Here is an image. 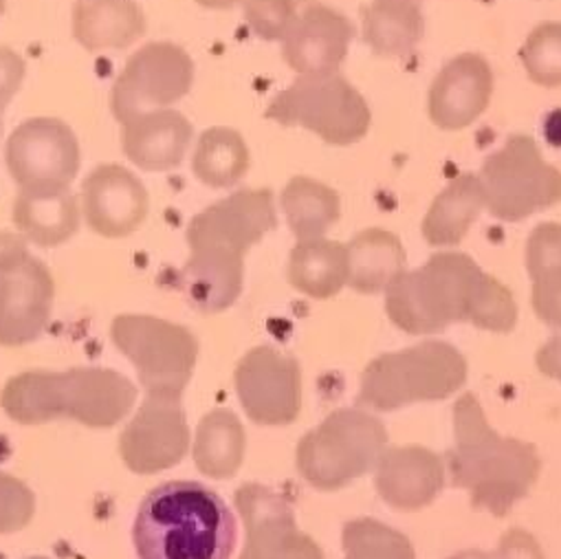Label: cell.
<instances>
[{
    "label": "cell",
    "instance_id": "cb8c5ba5",
    "mask_svg": "<svg viewBox=\"0 0 561 559\" xmlns=\"http://www.w3.org/2000/svg\"><path fill=\"white\" fill-rule=\"evenodd\" d=\"M12 216L21 236L45 249L65 244L80 229V205L71 187L21 190Z\"/></svg>",
    "mask_w": 561,
    "mask_h": 559
},
{
    "label": "cell",
    "instance_id": "83f0119b",
    "mask_svg": "<svg viewBox=\"0 0 561 559\" xmlns=\"http://www.w3.org/2000/svg\"><path fill=\"white\" fill-rule=\"evenodd\" d=\"M364 41L383 58H403L423 38L425 21L416 0H373L364 10Z\"/></svg>",
    "mask_w": 561,
    "mask_h": 559
},
{
    "label": "cell",
    "instance_id": "603a6c76",
    "mask_svg": "<svg viewBox=\"0 0 561 559\" xmlns=\"http://www.w3.org/2000/svg\"><path fill=\"white\" fill-rule=\"evenodd\" d=\"M73 38L87 52H122L146 34V16L135 0H76Z\"/></svg>",
    "mask_w": 561,
    "mask_h": 559
},
{
    "label": "cell",
    "instance_id": "8fae6325",
    "mask_svg": "<svg viewBox=\"0 0 561 559\" xmlns=\"http://www.w3.org/2000/svg\"><path fill=\"white\" fill-rule=\"evenodd\" d=\"M54 298V275L27 244L0 260V346L36 342L51 320Z\"/></svg>",
    "mask_w": 561,
    "mask_h": 559
},
{
    "label": "cell",
    "instance_id": "7402d4cb",
    "mask_svg": "<svg viewBox=\"0 0 561 559\" xmlns=\"http://www.w3.org/2000/svg\"><path fill=\"white\" fill-rule=\"evenodd\" d=\"M124 157L146 172H168L183 163L194 137L187 117L174 109H159L122 124Z\"/></svg>",
    "mask_w": 561,
    "mask_h": 559
},
{
    "label": "cell",
    "instance_id": "e575fe53",
    "mask_svg": "<svg viewBox=\"0 0 561 559\" xmlns=\"http://www.w3.org/2000/svg\"><path fill=\"white\" fill-rule=\"evenodd\" d=\"M36 515L34 491L12 474L0 471V535L23 531Z\"/></svg>",
    "mask_w": 561,
    "mask_h": 559
},
{
    "label": "cell",
    "instance_id": "d590c367",
    "mask_svg": "<svg viewBox=\"0 0 561 559\" xmlns=\"http://www.w3.org/2000/svg\"><path fill=\"white\" fill-rule=\"evenodd\" d=\"M526 271L535 280L548 271L561 269V225L541 223L537 225L526 240Z\"/></svg>",
    "mask_w": 561,
    "mask_h": 559
},
{
    "label": "cell",
    "instance_id": "ffe728a7",
    "mask_svg": "<svg viewBox=\"0 0 561 559\" xmlns=\"http://www.w3.org/2000/svg\"><path fill=\"white\" fill-rule=\"evenodd\" d=\"M375 469L381 500L397 511H421L438 498L445 484L440 456L421 445L386 447Z\"/></svg>",
    "mask_w": 561,
    "mask_h": 559
},
{
    "label": "cell",
    "instance_id": "5bb4252c",
    "mask_svg": "<svg viewBox=\"0 0 561 559\" xmlns=\"http://www.w3.org/2000/svg\"><path fill=\"white\" fill-rule=\"evenodd\" d=\"M236 392L257 425H291L302 410L300 364L271 346L251 349L236 366Z\"/></svg>",
    "mask_w": 561,
    "mask_h": 559
},
{
    "label": "cell",
    "instance_id": "e0dca14e",
    "mask_svg": "<svg viewBox=\"0 0 561 559\" xmlns=\"http://www.w3.org/2000/svg\"><path fill=\"white\" fill-rule=\"evenodd\" d=\"M355 38L353 23L320 0H300L283 41L285 62L300 76L337 73Z\"/></svg>",
    "mask_w": 561,
    "mask_h": 559
},
{
    "label": "cell",
    "instance_id": "484cf974",
    "mask_svg": "<svg viewBox=\"0 0 561 559\" xmlns=\"http://www.w3.org/2000/svg\"><path fill=\"white\" fill-rule=\"evenodd\" d=\"M289 283L313 300H331L348 285V249L342 242L298 240L289 258Z\"/></svg>",
    "mask_w": 561,
    "mask_h": 559
},
{
    "label": "cell",
    "instance_id": "4fadbf2b",
    "mask_svg": "<svg viewBox=\"0 0 561 559\" xmlns=\"http://www.w3.org/2000/svg\"><path fill=\"white\" fill-rule=\"evenodd\" d=\"M233 500L244 522V546L238 559H324L320 544L300 531L285 495L247 482L238 487Z\"/></svg>",
    "mask_w": 561,
    "mask_h": 559
},
{
    "label": "cell",
    "instance_id": "ab89813d",
    "mask_svg": "<svg viewBox=\"0 0 561 559\" xmlns=\"http://www.w3.org/2000/svg\"><path fill=\"white\" fill-rule=\"evenodd\" d=\"M537 368L541 375L561 384V333L541 344L537 351Z\"/></svg>",
    "mask_w": 561,
    "mask_h": 559
},
{
    "label": "cell",
    "instance_id": "3957f363",
    "mask_svg": "<svg viewBox=\"0 0 561 559\" xmlns=\"http://www.w3.org/2000/svg\"><path fill=\"white\" fill-rule=\"evenodd\" d=\"M236 539L231 509L216 491L192 480L154 487L133 526L139 559H229Z\"/></svg>",
    "mask_w": 561,
    "mask_h": 559
},
{
    "label": "cell",
    "instance_id": "4dcf8cb0",
    "mask_svg": "<svg viewBox=\"0 0 561 559\" xmlns=\"http://www.w3.org/2000/svg\"><path fill=\"white\" fill-rule=\"evenodd\" d=\"M249 148L242 135L227 126L207 128L194 148L192 172L211 190L233 187L249 170Z\"/></svg>",
    "mask_w": 561,
    "mask_h": 559
},
{
    "label": "cell",
    "instance_id": "30bf717a",
    "mask_svg": "<svg viewBox=\"0 0 561 559\" xmlns=\"http://www.w3.org/2000/svg\"><path fill=\"white\" fill-rule=\"evenodd\" d=\"M194 84V60L174 43H148L135 52L111 91V109L119 124L137 115L170 109Z\"/></svg>",
    "mask_w": 561,
    "mask_h": 559
},
{
    "label": "cell",
    "instance_id": "9c48e42d",
    "mask_svg": "<svg viewBox=\"0 0 561 559\" xmlns=\"http://www.w3.org/2000/svg\"><path fill=\"white\" fill-rule=\"evenodd\" d=\"M491 216L517 223L561 203V172L550 166L535 139L513 135L489 155L478 174Z\"/></svg>",
    "mask_w": 561,
    "mask_h": 559
},
{
    "label": "cell",
    "instance_id": "836d02e7",
    "mask_svg": "<svg viewBox=\"0 0 561 559\" xmlns=\"http://www.w3.org/2000/svg\"><path fill=\"white\" fill-rule=\"evenodd\" d=\"M300 0H244V23L262 41L283 43L291 30Z\"/></svg>",
    "mask_w": 561,
    "mask_h": 559
},
{
    "label": "cell",
    "instance_id": "1f68e13d",
    "mask_svg": "<svg viewBox=\"0 0 561 559\" xmlns=\"http://www.w3.org/2000/svg\"><path fill=\"white\" fill-rule=\"evenodd\" d=\"M344 559H414V546L401 531L373 520L359 517L344 526Z\"/></svg>",
    "mask_w": 561,
    "mask_h": 559
},
{
    "label": "cell",
    "instance_id": "9a60e30c",
    "mask_svg": "<svg viewBox=\"0 0 561 559\" xmlns=\"http://www.w3.org/2000/svg\"><path fill=\"white\" fill-rule=\"evenodd\" d=\"M190 427L179 397L146 395V401L119 436V454L135 474H157L183 460Z\"/></svg>",
    "mask_w": 561,
    "mask_h": 559
},
{
    "label": "cell",
    "instance_id": "277c9868",
    "mask_svg": "<svg viewBox=\"0 0 561 559\" xmlns=\"http://www.w3.org/2000/svg\"><path fill=\"white\" fill-rule=\"evenodd\" d=\"M137 388L108 368H71L62 373L30 370L12 377L0 406L21 425L71 419L89 427H113L133 410Z\"/></svg>",
    "mask_w": 561,
    "mask_h": 559
},
{
    "label": "cell",
    "instance_id": "f546056e",
    "mask_svg": "<svg viewBox=\"0 0 561 559\" xmlns=\"http://www.w3.org/2000/svg\"><path fill=\"white\" fill-rule=\"evenodd\" d=\"M279 205L298 240L324 238L342 216L340 194L311 176H294L285 185Z\"/></svg>",
    "mask_w": 561,
    "mask_h": 559
},
{
    "label": "cell",
    "instance_id": "7a4b0ae2",
    "mask_svg": "<svg viewBox=\"0 0 561 559\" xmlns=\"http://www.w3.org/2000/svg\"><path fill=\"white\" fill-rule=\"evenodd\" d=\"M451 484L469 493L473 509L504 517L528 495L541 460L533 445L497 434L476 395H462L454 406V447L447 454Z\"/></svg>",
    "mask_w": 561,
    "mask_h": 559
},
{
    "label": "cell",
    "instance_id": "d4e9b609",
    "mask_svg": "<svg viewBox=\"0 0 561 559\" xmlns=\"http://www.w3.org/2000/svg\"><path fill=\"white\" fill-rule=\"evenodd\" d=\"M348 287L375 296L386 292L392 280L405 271V249L397 233L370 227L359 231L348 244Z\"/></svg>",
    "mask_w": 561,
    "mask_h": 559
},
{
    "label": "cell",
    "instance_id": "60d3db41",
    "mask_svg": "<svg viewBox=\"0 0 561 559\" xmlns=\"http://www.w3.org/2000/svg\"><path fill=\"white\" fill-rule=\"evenodd\" d=\"M27 240L19 233H12V231H0V260H3L8 253L25 247Z\"/></svg>",
    "mask_w": 561,
    "mask_h": 559
},
{
    "label": "cell",
    "instance_id": "5b68a950",
    "mask_svg": "<svg viewBox=\"0 0 561 559\" xmlns=\"http://www.w3.org/2000/svg\"><path fill=\"white\" fill-rule=\"evenodd\" d=\"M467 381V362L447 342H423L373 360L359 384L357 401L377 412H392L414 403L440 401Z\"/></svg>",
    "mask_w": 561,
    "mask_h": 559
},
{
    "label": "cell",
    "instance_id": "6da1fadb",
    "mask_svg": "<svg viewBox=\"0 0 561 559\" xmlns=\"http://www.w3.org/2000/svg\"><path fill=\"white\" fill-rule=\"evenodd\" d=\"M386 313L410 335H434L458 322L511 333L517 322L513 294L460 251L434 253L397 275L386 289Z\"/></svg>",
    "mask_w": 561,
    "mask_h": 559
},
{
    "label": "cell",
    "instance_id": "ba28073f",
    "mask_svg": "<svg viewBox=\"0 0 561 559\" xmlns=\"http://www.w3.org/2000/svg\"><path fill=\"white\" fill-rule=\"evenodd\" d=\"M111 338L135 366L146 395L181 399L198 360V340L190 329L154 316L128 313L113 320Z\"/></svg>",
    "mask_w": 561,
    "mask_h": 559
},
{
    "label": "cell",
    "instance_id": "52a82bcc",
    "mask_svg": "<svg viewBox=\"0 0 561 559\" xmlns=\"http://www.w3.org/2000/svg\"><path fill=\"white\" fill-rule=\"evenodd\" d=\"M264 115L279 126L307 128L331 146L362 141L373 124L366 98L340 73L300 76L271 100Z\"/></svg>",
    "mask_w": 561,
    "mask_h": 559
},
{
    "label": "cell",
    "instance_id": "ee69618b",
    "mask_svg": "<svg viewBox=\"0 0 561 559\" xmlns=\"http://www.w3.org/2000/svg\"><path fill=\"white\" fill-rule=\"evenodd\" d=\"M5 5H8V0H0V16L5 14Z\"/></svg>",
    "mask_w": 561,
    "mask_h": 559
},
{
    "label": "cell",
    "instance_id": "8d00e7d4",
    "mask_svg": "<svg viewBox=\"0 0 561 559\" xmlns=\"http://www.w3.org/2000/svg\"><path fill=\"white\" fill-rule=\"evenodd\" d=\"M533 311L539 322L561 331V269L533 280Z\"/></svg>",
    "mask_w": 561,
    "mask_h": 559
},
{
    "label": "cell",
    "instance_id": "7bdbcfd3",
    "mask_svg": "<svg viewBox=\"0 0 561 559\" xmlns=\"http://www.w3.org/2000/svg\"><path fill=\"white\" fill-rule=\"evenodd\" d=\"M447 559H491V552H484V550H476V548H469V550H460Z\"/></svg>",
    "mask_w": 561,
    "mask_h": 559
},
{
    "label": "cell",
    "instance_id": "ac0fdd59",
    "mask_svg": "<svg viewBox=\"0 0 561 559\" xmlns=\"http://www.w3.org/2000/svg\"><path fill=\"white\" fill-rule=\"evenodd\" d=\"M150 209L141 179L119 163L98 166L82 183V212L87 225L104 238L135 233Z\"/></svg>",
    "mask_w": 561,
    "mask_h": 559
},
{
    "label": "cell",
    "instance_id": "d6a6232c",
    "mask_svg": "<svg viewBox=\"0 0 561 559\" xmlns=\"http://www.w3.org/2000/svg\"><path fill=\"white\" fill-rule=\"evenodd\" d=\"M528 80L543 89L561 87V23L537 25L519 49Z\"/></svg>",
    "mask_w": 561,
    "mask_h": 559
},
{
    "label": "cell",
    "instance_id": "f6af8a7d",
    "mask_svg": "<svg viewBox=\"0 0 561 559\" xmlns=\"http://www.w3.org/2000/svg\"><path fill=\"white\" fill-rule=\"evenodd\" d=\"M27 559H49V557H27Z\"/></svg>",
    "mask_w": 561,
    "mask_h": 559
},
{
    "label": "cell",
    "instance_id": "2e32d148",
    "mask_svg": "<svg viewBox=\"0 0 561 559\" xmlns=\"http://www.w3.org/2000/svg\"><path fill=\"white\" fill-rule=\"evenodd\" d=\"M275 225L277 216L268 187L238 190L190 220L187 247H222L244 255Z\"/></svg>",
    "mask_w": 561,
    "mask_h": 559
},
{
    "label": "cell",
    "instance_id": "b9f144b4",
    "mask_svg": "<svg viewBox=\"0 0 561 559\" xmlns=\"http://www.w3.org/2000/svg\"><path fill=\"white\" fill-rule=\"evenodd\" d=\"M196 3L205 10L225 12V10H233L236 5H244V0H196Z\"/></svg>",
    "mask_w": 561,
    "mask_h": 559
},
{
    "label": "cell",
    "instance_id": "44dd1931",
    "mask_svg": "<svg viewBox=\"0 0 561 559\" xmlns=\"http://www.w3.org/2000/svg\"><path fill=\"white\" fill-rule=\"evenodd\" d=\"M244 255L222 247L190 249L176 285L190 307L203 316H218L242 294Z\"/></svg>",
    "mask_w": 561,
    "mask_h": 559
},
{
    "label": "cell",
    "instance_id": "8992f818",
    "mask_svg": "<svg viewBox=\"0 0 561 559\" xmlns=\"http://www.w3.org/2000/svg\"><path fill=\"white\" fill-rule=\"evenodd\" d=\"M386 447L388 432L377 417L359 408H340L305 434L296 465L311 487L337 491L373 471Z\"/></svg>",
    "mask_w": 561,
    "mask_h": 559
},
{
    "label": "cell",
    "instance_id": "7c38bea8",
    "mask_svg": "<svg viewBox=\"0 0 561 559\" xmlns=\"http://www.w3.org/2000/svg\"><path fill=\"white\" fill-rule=\"evenodd\" d=\"M5 163L21 190H67L80 172V144L62 119L34 117L10 135Z\"/></svg>",
    "mask_w": 561,
    "mask_h": 559
},
{
    "label": "cell",
    "instance_id": "74e56055",
    "mask_svg": "<svg viewBox=\"0 0 561 559\" xmlns=\"http://www.w3.org/2000/svg\"><path fill=\"white\" fill-rule=\"evenodd\" d=\"M27 67L25 60L10 47H0V137H3V117L10 102L23 87Z\"/></svg>",
    "mask_w": 561,
    "mask_h": 559
},
{
    "label": "cell",
    "instance_id": "f35d334b",
    "mask_svg": "<svg viewBox=\"0 0 561 559\" xmlns=\"http://www.w3.org/2000/svg\"><path fill=\"white\" fill-rule=\"evenodd\" d=\"M491 559H546L539 541L524 528H511L502 535Z\"/></svg>",
    "mask_w": 561,
    "mask_h": 559
},
{
    "label": "cell",
    "instance_id": "d6986e66",
    "mask_svg": "<svg viewBox=\"0 0 561 559\" xmlns=\"http://www.w3.org/2000/svg\"><path fill=\"white\" fill-rule=\"evenodd\" d=\"M491 95L493 71L489 62L478 54H462L434 78L430 119L440 130H462L486 111Z\"/></svg>",
    "mask_w": 561,
    "mask_h": 559
},
{
    "label": "cell",
    "instance_id": "f1b7e54d",
    "mask_svg": "<svg viewBox=\"0 0 561 559\" xmlns=\"http://www.w3.org/2000/svg\"><path fill=\"white\" fill-rule=\"evenodd\" d=\"M244 452L247 434L231 410L218 408L201 419L192 447V456L201 474L214 480L231 478L240 469Z\"/></svg>",
    "mask_w": 561,
    "mask_h": 559
},
{
    "label": "cell",
    "instance_id": "4316f807",
    "mask_svg": "<svg viewBox=\"0 0 561 559\" xmlns=\"http://www.w3.org/2000/svg\"><path fill=\"white\" fill-rule=\"evenodd\" d=\"M484 207L486 203L478 174L465 172L456 176L430 205L421 225L423 238L432 247H454L467 236Z\"/></svg>",
    "mask_w": 561,
    "mask_h": 559
}]
</instances>
